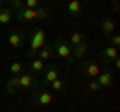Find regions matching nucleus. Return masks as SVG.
Segmentation results:
<instances>
[{
  "instance_id": "1a4fd4ad",
  "label": "nucleus",
  "mask_w": 120,
  "mask_h": 112,
  "mask_svg": "<svg viewBox=\"0 0 120 112\" xmlns=\"http://www.w3.org/2000/svg\"><path fill=\"white\" fill-rule=\"evenodd\" d=\"M100 70H102V66H100L98 60H88V62L82 64V72H84L88 78H96L100 74Z\"/></svg>"
},
{
  "instance_id": "2eb2a0df",
  "label": "nucleus",
  "mask_w": 120,
  "mask_h": 112,
  "mask_svg": "<svg viewBox=\"0 0 120 112\" xmlns=\"http://www.w3.org/2000/svg\"><path fill=\"white\" fill-rule=\"evenodd\" d=\"M28 68H30V72H32V74H40V72H44L46 64H44L40 58H32V60H28Z\"/></svg>"
},
{
  "instance_id": "aec40b11",
  "label": "nucleus",
  "mask_w": 120,
  "mask_h": 112,
  "mask_svg": "<svg viewBox=\"0 0 120 112\" xmlns=\"http://www.w3.org/2000/svg\"><path fill=\"white\" fill-rule=\"evenodd\" d=\"M22 68H24V64H22V62H12V64L8 66V70H10V74H12V76L22 74Z\"/></svg>"
},
{
  "instance_id": "393cba45",
  "label": "nucleus",
  "mask_w": 120,
  "mask_h": 112,
  "mask_svg": "<svg viewBox=\"0 0 120 112\" xmlns=\"http://www.w3.org/2000/svg\"><path fill=\"white\" fill-rule=\"evenodd\" d=\"M110 2H112V4H114V6H118V0H110Z\"/></svg>"
},
{
  "instance_id": "5701e85b",
  "label": "nucleus",
  "mask_w": 120,
  "mask_h": 112,
  "mask_svg": "<svg viewBox=\"0 0 120 112\" xmlns=\"http://www.w3.org/2000/svg\"><path fill=\"white\" fill-rule=\"evenodd\" d=\"M118 44H120V36L118 34H110V46L118 48Z\"/></svg>"
},
{
  "instance_id": "b1692460",
  "label": "nucleus",
  "mask_w": 120,
  "mask_h": 112,
  "mask_svg": "<svg viewBox=\"0 0 120 112\" xmlns=\"http://www.w3.org/2000/svg\"><path fill=\"white\" fill-rule=\"evenodd\" d=\"M6 2H8V0H0V8H2V6H4Z\"/></svg>"
},
{
  "instance_id": "9b49d317",
  "label": "nucleus",
  "mask_w": 120,
  "mask_h": 112,
  "mask_svg": "<svg viewBox=\"0 0 120 112\" xmlns=\"http://www.w3.org/2000/svg\"><path fill=\"white\" fill-rule=\"evenodd\" d=\"M14 20V10L10 8V6H2L0 8V24H10V22Z\"/></svg>"
},
{
  "instance_id": "423d86ee",
  "label": "nucleus",
  "mask_w": 120,
  "mask_h": 112,
  "mask_svg": "<svg viewBox=\"0 0 120 112\" xmlns=\"http://www.w3.org/2000/svg\"><path fill=\"white\" fill-rule=\"evenodd\" d=\"M94 80L100 84V88H110L112 84H114V70L106 66V68L100 70V74L94 78Z\"/></svg>"
},
{
  "instance_id": "4468645a",
  "label": "nucleus",
  "mask_w": 120,
  "mask_h": 112,
  "mask_svg": "<svg viewBox=\"0 0 120 112\" xmlns=\"http://www.w3.org/2000/svg\"><path fill=\"white\" fill-rule=\"evenodd\" d=\"M100 28H102V32L106 36H110V34H114V32H116V22L112 20V18H104V20L100 22Z\"/></svg>"
},
{
  "instance_id": "9d476101",
  "label": "nucleus",
  "mask_w": 120,
  "mask_h": 112,
  "mask_svg": "<svg viewBox=\"0 0 120 112\" xmlns=\"http://www.w3.org/2000/svg\"><path fill=\"white\" fill-rule=\"evenodd\" d=\"M56 78H60V70L56 68L54 64H50V66H46L44 68V76H42V86H46V84H50V82H54Z\"/></svg>"
},
{
  "instance_id": "dca6fc26",
  "label": "nucleus",
  "mask_w": 120,
  "mask_h": 112,
  "mask_svg": "<svg viewBox=\"0 0 120 112\" xmlns=\"http://www.w3.org/2000/svg\"><path fill=\"white\" fill-rule=\"evenodd\" d=\"M6 92H8V94H18V92H20L18 76H10L8 80H6Z\"/></svg>"
},
{
  "instance_id": "0eeeda50",
  "label": "nucleus",
  "mask_w": 120,
  "mask_h": 112,
  "mask_svg": "<svg viewBox=\"0 0 120 112\" xmlns=\"http://www.w3.org/2000/svg\"><path fill=\"white\" fill-rule=\"evenodd\" d=\"M118 58V52H116V48L114 46H106V48H102L100 50V54H98V62H102V64H112V62Z\"/></svg>"
},
{
  "instance_id": "f03ea898",
  "label": "nucleus",
  "mask_w": 120,
  "mask_h": 112,
  "mask_svg": "<svg viewBox=\"0 0 120 112\" xmlns=\"http://www.w3.org/2000/svg\"><path fill=\"white\" fill-rule=\"evenodd\" d=\"M46 44V36H44V30L42 28H34V30L30 32V40H28V48L24 50V58L26 60H32L36 58L38 50Z\"/></svg>"
},
{
  "instance_id": "7ed1b4c3",
  "label": "nucleus",
  "mask_w": 120,
  "mask_h": 112,
  "mask_svg": "<svg viewBox=\"0 0 120 112\" xmlns=\"http://www.w3.org/2000/svg\"><path fill=\"white\" fill-rule=\"evenodd\" d=\"M18 84H20V90H30V92L42 88V82L36 80V76H34L32 72H22V74H18Z\"/></svg>"
},
{
  "instance_id": "20e7f679",
  "label": "nucleus",
  "mask_w": 120,
  "mask_h": 112,
  "mask_svg": "<svg viewBox=\"0 0 120 112\" xmlns=\"http://www.w3.org/2000/svg\"><path fill=\"white\" fill-rule=\"evenodd\" d=\"M30 94H32V102L38 104V106H50L52 104V92L46 90L44 86L34 90V92H30Z\"/></svg>"
},
{
  "instance_id": "a211bd4d",
  "label": "nucleus",
  "mask_w": 120,
  "mask_h": 112,
  "mask_svg": "<svg viewBox=\"0 0 120 112\" xmlns=\"http://www.w3.org/2000/svg\"><path fill=\"white\" fill-rule=\"evenodd\" d=\"M82 42H86V36L82 34V32H72V34H70V40H68L70 46H78V44H82Z\"/></svg>"
},
{
  "instance_id": "f257e3e1",
  "label": "nucleus",
  "mask_w": 120,
  "mask_h": 112,
  "mask_svg": "<svg viewBox=\"0 0 120 112\" xmlns=\"http://www.w3.org/2000/svg\"><path fill=\"white\" fill-rule=\"evenodd\" d=\"M50 16V10L48 8H24L22 6L20 10L14 12V18H16L20 24H26V22H32V20H46Z\"/></svg>"
},
{
  "instance_id": "f3484780",
  "label": "nucleus",
  "mask_w": 120,
  "mask_h": 112,
  "mask_svg": "<svg viewBox=\"0 0 120 112\" xmlns=\"http://www.w3.org/2000/svg\"><path fill=\"white\" fill-rule=\"evenodd\" d=\"M86 54H88V44L86 42L78 44V46H72V56L76 58V60H82Z\"/></svg>"
},
{
  "instance_id": "412c9836",
  "label": "nucleus",
  "mask_w": 120,
  "mask_h": 112,
  "mask_svg": "<svg viewBox=\"0 0 120 112\" xmlns=\"http://www.w3.org/2000/svg\"><path fill=\"white\" fill-rule=\"evenodd\" d=\"M40 2L42 0H22L24 8H40Z\"/></svg>"
},
{
  "instance_id": "4be33fe9",
  "label": "nucleus",
  "mask_w": 120,
  "mask_h": 112,
  "mask_svg": "<svg viewBox=\"0 0 120 112\" xmlns=\"http://www.w3.org/2000/svg\"><path fill=\"white\" fill-rule=\"evenodd\" d=\"M88 88H90L92 92H100V90H102V88H100V84L94 80V78H90V82H88Z\"/></svg>"
},
{
  "instance_id": "f8f14e48",
  "label": "nucleus",
  "mask_w": 120,
  "mask_h": 112,
  "mask_svg": "<svg viewBox=\"0 0 120 112\" xmlns=\"http://www.w3.org/2000/svg\"><path fill=\"white\" fill-rule=\"evenodd\" d=\"M54 56V48H52V44H44L42 48L38 50V54H36V58H40L42 62H48Z\"/></svg>"
},
{
  "instance_id": "6ab92c4d",
  "label": "nucleus",
  "mask_w": 120,
  "mask_h": 112,
  "mask_svg": "<svg viewBox=\"0 0 120 112\" xmlns=\"http://www.w3.org/2000/svg\"><path fill=\"white\" fill-rule=\"evenodd\" d=\"M50 88L52 92H62L66 88V80H62V78H56L54 82H50Z\"/></svg>"
},
{
  "instance_id": "ddd939ff",
  "label": "nucleus",
  "mask_w": 120,
  "mask_h": 112,
  "mask_svg": "<svg viewBox=\"0 0 120 112\" xmlns=\"http://www.w3.org/2000/svg\"><path fill=\"white\" fill-rule=\"evenodd\" d=\"M66 10H68V14H70V16L78 18V16L82 14V0H70V2H68V6H66Z\"/></svg>"
},
{
  "instance_id": "39448f33",
  "label": "nucleus",
  "mask_w": 120,
  "mask_h": 112,
  "mask_svg": "<svg viewBox=\"0 0 120 112\" xmlns=\"http://www.w3.org/2000/svg\"><path fill=\"white\" fill-rule=\"evenodd\" d=\"M52 48H54V54H56V56L72 60V46L68 44V40H64V38H58L54 44H52Z\"/></svg>"
},
{
  "instance_id": "6e6552de",
  "label": "nucleus",
  "mask_w": 120,
  "mask_h": 112,
  "mask_svg": "<svg viewBox=\"0 0 120 112\" xmlns=\"http://www.w3.org/2000/svg\"><path fill=\"white\" fill-rule=\"evenodd\" d=\"M26 34L22 30H10V34H8V44L12 48H22L26 44Z\"/></svg>"
}]
</instances>
